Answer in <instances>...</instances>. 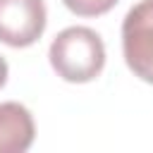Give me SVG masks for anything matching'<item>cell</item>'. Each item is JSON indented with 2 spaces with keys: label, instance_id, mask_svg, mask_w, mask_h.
<instances>
[{
  "label": "cell",
  "instance_id": "6",
  "mask_svg": "<svg viewBox=\"0 0 153 153\" xmlns=\"http://www.w3.org/2000/svg\"><path fill=\"white\" fill-rule=\"evenodd\" d=\"M5 81H7V62L5 57H0V88L5 86Z\"/></svg>",
  "mask_w": 153,
  "mask_h": 153
},
{
  "label": "cell",
  "instance_id": "5",
  "mask_svg": "<svg viewBox=\"0 0 153 153\" xmlns=\"http://www.w3.org/2000/svg\"><path fill=\"white\" fill-rule=\"evenodd\" d=\"M65 7L79 17H98V14H105L110 12L117 0H62Z\"/></svg>",
  "mask_w": 153,
  "mask_h": 153
},
{
  "label": "cell",
  "instance_id": "4",
  "mask_svg": "<svg viewBox=\"0 0 153 153\" xmlns=\"http://www.w3.org/2000/svg\"><path fill=\"white\" fill-rule=\"evenodd\" d=\"M33 136L31 112L14 100L0 103V153H24L33 143Z\"/></svg>",
  "mask_w": 153,
  "mask_h": 153
},
{
  "label": "cell",
  "instance_id": "1",
  "mask_svg": "<svg viewBox=\"0 0 153 153\" xmlns=\"http://www.w3.org/2000/svg\"><path fill=\"white\" fill-rule=\"evenodd\" d=\"M48 57L57 76L72 84H86L103 72L105 45L93 29L69 26L53 38Z\"/></svg>",
  "mask_w": 153,
  "mask_h": 153
},
{
  "label": "cell",
  "instance_id": "2",
  "mask_svg": "<svg viewBox=\"0 0 153 153\" xmlns=\"http://www.w3.org/2000/svg\"><path fill=\"white\" fill-rule=\"evenodd\" d=\"M122 53L127 67L153 84V0L134 5L122 22Z\"/></svg>",
  "mask_w": 153,
  "mask_h": 153
},
{
  "label": "cell",
  "instance_id": "3",
  "mask_svg": "<svg viewBox=\"0 0 153 153\" xmlns=\"http://www.w3.org/2000/svg\"><path fill=\"white\" fill-rule=\"evenodd\" d=\"M43 0H0V43L26 48L45 31Z\"/></svg>",
  "mask_w": 153,
  "mask_h": 153
}]
</instances>
